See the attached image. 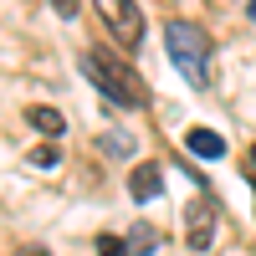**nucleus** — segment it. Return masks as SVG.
<instances>
[{
  "label": "nucleus",
  "mask_w": 256,
  "mask_h": 256,
  "mask_svg": "<svg viewBox=\"0 0 256 256\" xmlns=\"http://www.w3.org/2000/svg\"><path fill=\"white\" fill-rule=\"evenodd\" d=\"M82 72H88V82H98L118 108H144V102H148V88H144V82L128 72L123 62H113L108 52H98V46L82 52Z\"/></svg>",
  "instance_id": "f257e3e1"
},
{
  "label": "nucleus",
  "mask_w": 256,
  "mask_h": 256,
  "mask_svg": "<svg viewBox=\"0 0 256 256\" xmlns=\"http://www.w3.org/2000/svg\"><path fill=\"white\" fill-rule=\"evenodd\" d=\"M164 46L174 56V67L195 82V88L210 82V36L195 26V20H169L164 26Z\"/></svg>",
  "instance_id": "f03ea898"
},
{
  "label": "nucleus",
  "mask_w": 256,
  "mask_h": 256,
  "mask_svg": "<svg viewBox=\"0 0 256 256\" xmlns=\"http://www.w3.org/2000/svg\"><path fill=\"white\" fill-rule=\"evenodd\" d=\"M98 16H102V26L113 31V41L123 52H138V41H144V16L134 0H92Z\"/></svg>",
  "instance_id": "7ed1b4c3"
},
{
  "label": "nucleus",
  "mask_w": 256,
  "mask_h": 256,
  "mask_svg": "<svg viewBox=\"0 0 256 256\" xmlns=\"http://www.w3.org/2000/svg\"><path fill=\"white\" fill-rule=\"evenodd\" d=\"M210 241H216V200L195 195L190 210H184V246L190 251H210Z\"/></svg>",
  "instance_id": "20e7f679"
},
{
  "label": "nucleus",
  "mask_w": 256,
  "mask_h": 256,
  "mask_svg": "<svg viewBox=\"0 0 256 256\" xmlns=\"http://www.w3.org/2000/svg\"><path fill=\"white\" fill-rule=\"evenodd\" d=\"M164 184V169L159 164H134V174H128V195L134 200H154Z\"/></svg>",
  "instance_id": "39448f33"
},
{
  "label": "nucleus",
  "mask_w": 256,
  "mask_h": 256,
  "mask_svg": "<svg viewBox=\"0 0 256 256\" xmlns=\"http://www.w3.org/2000/svg\"><path fill=\"white\" fill-rule=\"evenodd\" d=\"M184 148H190L195 159H220V154H226V138L216 134V128H190V134H184Z\"/></svg>",
  "instance_id": "423d86ee"
},
{
  "label": "nucleus",
  "mask_w": 256,
  "mask_h": 256,
  "mask_svg": "<svg viewBox=\"0 0 256 256\" xmlns=\"http://www.w3.org/2000/svg\"><path fill=\"white\" fill-rule=\"evenodd\" d=\"M26 118H31V128H36V134H62V128H67V118H62L56 108H46V102L26 108Z\"/></svg>",
  "instance_id": "0eeeda50"
},
{
  "label": "nucleus",
  "mask_w": 256,
  "mask_h": 256,
  "mask_svg": "<svg viewBox=\"0 0 256 256\" xmlns=\"http://www.w3.org/2000/svg\"><path fill=\"white\" fill-rule=\"evenodd\" d=\"M98 148L108 159H128V154H134V138H128L123 128H108V134H98Z\"/></svg>",
  "instance_id": "6e6552de"
},
{
  "label": "nucleus",
  "mask_w": 256,
  "mask_h": 256,
  "mask_svg": "<svg viewBox=\"0 0 256 256\" xmlns=\"http://www.w3.org/2000/svg\"><path fill=\"white\" fill-rule=\"evenodd\" d=\"M128 251H134V256H154V251H159L154 226H134V230H128Z\"/></svg>",
  "instance_id": "1a4fd4ad"
},
{
  "label": "nucleus",
  "mask_w": 256,
  "mask_h": 256,
  "mask_svg": "<svg viewBox=\"0 0 256 256\" xmlns=\"http://www.w3.org/2000/svg\"><path fill=\"white\" fill-rule=\"evenodd\" d=\"M98 256H134V251H128V241H118V236H98Z\"/></svg>",
  "instance_id": "9d476101"
},
{
  "label": "nucleus",
  "mask_w": 256,
  "mask_h": 256,
  "mask_svg": "<svg viewBox=\"0 0 256 256\" xmlns=\"http://www.w3.org/2000/svg\"><path fill=\"white\" fill-rule=\"evenodd\" d=\"M31 159H36L41 169H56V159H62V154H56V148H36V154H31Z\"/></svg>",
  "instance_id": "9b49d317"
},
{
  "label": "nucleus",
  "mask_w": 256,
  "mask_h": 256,
  "mask_svg": "<svg viewBox=\"0 0 256 256\" xmlns=\"http://www.w3.org/2000/svg\"><path fill=\"white\" fill-rule=\"evenodd\" d=\"M52 10H56V16H67V20H72V16H77V0H52Z\"/></svg>",
  "instance_id": "f8f14e48"
},
{
  "label": "nucleus",
  "mask_w": 256,
  "mask_h": 256,
  "mask_svg": "<svg viewBox=\"0 0 256 256\" xmlns=\"http://www.w3.org/2000/svg\"><path fill=\"white\" fill-rule=\"evenodd\" d=\"M20 256H46V251H41V246H26V251H20Z\"/></svg>",
  "instance_id": "ddd939ff"
},
{
  "label": "nucleus",
  "mask_w": 256,
  "mask_h": 256,
  "mask_svg": "<svg viewBox=\"0 0 256 256\" xmlns=\"http://www.w3.org/2000/svg\"><path fill=\"white\" fill-rule=\"evenodd\" d=\"M246 10H251V20H256V0H251V6H246Z\"/></svg>",
  "instance_id": "4468645a"
},
{
  "label": "nucleus",
  "mask_w": 256,
  "mask_h": 256,
  "mask_svg": "<svg viewBox=\"0 0 256 256\" xmlns=\"http://www.w3.org/2000/svg\"><path fill=\"white\" fill-rule=\"evenodd\" d=\"M251 164H256V144H251Z\"/></svg>",
  "instance_id": "2eb2a0df"
}]
</instances>
